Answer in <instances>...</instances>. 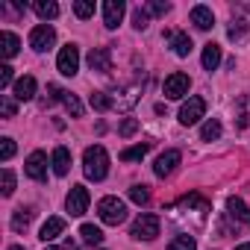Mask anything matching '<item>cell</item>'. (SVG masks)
<instances>
[{"label":"cell","instance_id":"cell-1","mask_svg":"<svg viewBox=\"0 0 250 250\" xmlns=\"http://www.w3.org/2000/svg\"><path fill=\"white\" fill-rule=\"evenodd\" d=\"M83 174L88 180H94V183L106 180V174H109V153H106L103 145L85 147V153H83Z\"/></svg>","mask_w":250,"mask_h":250},{"label":"cell","instance_id":"cell-2","mask_svg":"<svg viewBox=\"0 0 250 250\" xmlns=\"http://www.w3.org/2000/svg\"><path fill=\"white\" fill-rule=\"evenodd\" d=\"M97 215H100V221H103V224L118 227V224L127 221V203L118 200V197H103V200L97 203Z\"/></svg>","mask_w":250,"mask_h":250},{"label":"cell","instance_id":"cell-3","mask_svg":"<svg viewBox=\"0 0 250 250\" xmlns=\"http://www.w3.org/2000/svg\"><path fill=\"white\" fill-rule=\"evenodd\" d=\"M159 215H153V212H142L139 218H136V224H133V238H139V241H153L156 235H159Z\"/></svg>","mask_w":250,"mask_h":250},{"label":"cell","instance_id":"cell-4","mask_svg":"<svg viewBox=\"0 0 250 250\" xmlns=\"http://www.w3.org/2000/svg\"><path fill=\"white\" fill-rule=\"evenodd\" d=\"M56 68L62 77H74L80 71V47L77 44H65L56 56Z\"/></svg>","mask_w":250,"mask_h":250},{"label":"cell","instance_id":"cell-5","mask_svg":"<svg viewBox=\"0 0 250 250\" xmlns=\"http://www.w3.org/2000/svg\"><path fill=\"white\" fill-rule=\"evenodd\" d=\"M88 203H91V194H88L85 186H74V188L68 191V197H65V209H68L74 218L85 215V212H88Z\"/></svg>","mask_w":250,"mask_h":250},{"label":"cell","instance_id":"cell-6","mask_svg":"<svg viewBox=\"0 0 250 250\" xmlns=\"http://www.w3.org/2000/svg\"><path fill=\"white\" fill-rule=\"evenodd\" d=\"M206 115V100L203 97H188L180 109V124L183 127H191V124H197L200 118Z\"/></svg>","mask_w":250,"mask_h":250},{"label":"cell","instance_id":"cell-7","mask_svg":"<svg viewBox=\"0 0 250 250\" xmlns=\"http://www.w3.org/2000/svg\"><path fill=\"white\" fill-rule=\"evenodd\" d=\"M188 88H191V80H188V74H180V71H174V74L165 80V85H162L165 97H171V100L186 97V94H188Z\"/></svg>","mask_w":250,"mask_h":250},{"label":"cell","instance_id":"cell-8","mask_svg":"<svg viewBox=\"0 0 250 250\" xmlns=\"http://www.w3.org/2000/svg\"><path fill=\"white\" fill-rule=\"evenodd\" d=\"M53 42H56V30L50 27V24H39V27H33V33H30V47L33 50H50L53 47Z\"/></svg>","mask_w":250,"mask_h":250},{"label":"cell","instance_id":"cell-9","mask_svg":"<svg viewBox=\"0 0 250 250\" xmlns=\"http://www.w3.org/2000/svg\"><path fill=\"white\" fill-rule=\"evenodd\" d=\"M24 171H27L30 180L42 183V180L47 177V156H44L42 150H33V153L27 156V162H24Z\"/></svg>","mask_w":250,"mask_h":250},{"label":"cell","instance_id":"cell-10","mask_svg":"<svg viewBox=\"0 0 250 250\" xmlns=\"http://www.w3.org/2000/svg\"><path fill=\"white\" fill-rule=\"evenodd\" d=\"M183 162V153L180 150H165L159 159H156V165H153V174L156 177H171L174 171H177V165Z\"/></svg>","mask_w":250,"mask_h":250},{"label":"cell","instance_id":"cell-11","mask_svg":"<svg viewBox=\"0 0 250 250\" xmlns=\"http://www.w3.org/2000/svg\"><path fill=\"white\" fill-rule=\"evenodd\" d=\"M124 12H127V6H124L121 0H106L103 3V24H106V30H118Z\"/></svg>","mask_w":250,"mask_h":250},{"label":"cell","instance_id":"cell-12","mask_svg":"<svg viewBox=\"0 0 250 250\" xmlns=\"http://www.w3.org/2000/svg\"><path fill=\"white\" fill-rule=\"evenodd\" d=\"M88 68L97 74H109L112 71V50L109 47H94L88 53Z\"/></svg>","mask_w":250,"mask_h":250},{"label":"cell","instance_id":"cell-13","mask_svg":"<svg viewBox=\"0 0 250 250\" xmlns=\"http://www.w3.org/2000/svg\"><path fill=\"white\" fill-rule=\"evenodd\" d=\"M62 232H65V218H47V221L42 224L39 238H42V241H53V238H59Z\"/></svg>","mask_w":250,"mask_h":250},{"label":"cell","instance_id":"cell-14","mask_svg":"<svg viewBox=\"0 0 250 250\" xmlns=\"http://www.w3.org/2000/svg\"><path fill=\"white\" fill-rule=\"evenodd\" d=\"M191 24H194L197 30H212V27H215L212 9H209V6H194V9H191Z\"/></svg>","mask_w":250,"mask_h":250},{"label":"cell","instance_id":"cell-15","mask_svg":"<svg viewBox=\"0 0 250 250\" xmlns=\"http://www.w3.org/2000/svg\"><path fill=\"white\" fill-rule=\"evenodd\" d=\"M68 171H71V150L59 145V147L53 150V174H56V177H65Z\"/></svg>","mask_w":250,"mask_h":250},{"label":"cell","instance_id":"cell-16","mask_svg":"<svg viewBox=\"0 0 250 250\" xmlns=\"http://www.w3.org/2000/svg\"><path fill=\"white\" fill-rule=\"evenodd\" d=\"M18 47H21V42H18L15 33H9V30L0 33V56H3V59H12L18 53Z\"/></svg>","mask_w":250,"mask_h":250},{"label":"cell","instance_id":"cell-17","mask_svg":"<svg viewBox=\"0 0 250 250\" xmlns=\"http://www.w3.org/2000/svg\"><path fill=\"white\" fill-rule=\"evenodd\" d=\"M36 97V77L15 80V100H33Z\"/></svg>","mask_w":250,"mask_h":250},{"label":"cell","instance_id":"cell-18","mask_svg":"<svg viewBox=\"0 0 250 250\" xmlns=\"http://www.w3.org/2000/svg\"><path fill=\"white\" fill-rule=\"evenodd\" d=\"M227 209H229V218H235V221H241L244 227H250V209L244 206V200L229 197V200H227Z\"/></svg>","mask_w":250,"mask_h":250},{"label":"cell","instance_id":"cell-19","mask_svg":"<svg viewBox=\"0 0 250 250\" xmlns=\"http://www.w3.org/2000/svg\"><path fill=\"white\" fill-rule=\"evenodd\" d=\"M200 62H203V68H206V71H215V68L221 65V47H218L215 42H209V44L203 47V56H200Z\"/></svg>","mask_w":250,"mask_h":250},{"label":"cell","instance_id":"cell-20","mask_svg":"<svg viewBox=\"0 0 250 250\" xmlns=\"http://www.w3.org/2000/svg\"><path fill=\"white\" fill-rule=\"evenodd\" d=\"M33 9L42 21H53L59 15V3H53V0H39V3H33Z\"/></svg>","mask_w":250,"mask_h":250},{"label":"cell","instance_id":"cell-21","mask_svg":"<svg viewBox=\"0 0 250 250\" xmlns=\"http://www.w3.org/2000/svg\"><path fill=\"white\" fill-rule=\"evenodd\" d=\"M171 47H174V53H177L180 59H186V56L191 53V47H194V44H191V39H188L186 33H174V39H171Z\"/></svg>","mask_w":250,"mask_h":250},{"label":"cell","instance_id":"cell-22","mask_svg":"<svg viewBox=\"0 0 250 250\" xmlns=\"http://www.w3.org/2000/svg\"><path fill=\"white\" fill-rule=\"evenodd\" d=\"M88 103H91V109H97V112H109V109L115 106V100H112L109 94H103V91H91V94H88Z\"/></svg>","mask_w":250,"mask_h":250},{"label":"cell","instance_id":"cell-23","mask_svg":"<svg viewBox=\"0 0 250 250\" xmlns=\"http://www.w3.org/2000/svg\"><path fill=\"white\" fill-rule=\"evenodd\" d=\"M33 215H36V212H33L30 206H27V209H24V206H21V209H15V215H12V229H15V232L27 229V224L33 221Z\"/></svg>","mask_w":250,"mask_h":250},{"label":"cell","instance_id":"cell-24","mask_svg":"<svg viewBox=\"0 0 250 250\" xmlns=\"http://www.w3.org/2000/svg\"><path fill=\"white\" fill-rule=\"evenodd\" d=\"M147 150H150V142L133 145V147H127V150H121V162H136V159H142Z\"/></svg>","mask_w":250,"mask_h":250},{"label":"cell","instance_id":"cell-25","mask_svg":"<svg viewBox=\"0 0 250 250\" xmlns=\"http://www.w3.org/2000/svg\"><path fill=\"white\" fill-rule=\"evenodd\" d=\"M227 36H229V42H244L250 36V24L247 21H232L229 30H227Z\"/></svg>","mask_w":250,"mask_h":250},{"label":"cell","instance_id":"cell-26","mask_svg":"<svg viewBox=\"0 0 250 250\" xmlns=\"http://www.w3.org/2000/svg\"><path fill=\"white\" fill-rule=\"evenodd\" d=\"M221 136V121H215V118H209L203 127H200V139L203 142H215Z\"/></svg>","mask_w":250,"mask_h":250},{"label":"cell","instance_id":"cell-27","mask_svg":"<svg viewBox=\"0 0 250 250\" xmlns=\"http://www.w3.org/2000/svg\"><path fill=\"white\" fill-rule=\"evenodd\" d=\"M80 235H83L85 244H100V241H103V232H100V227H94V224H83V227H80Z\"/></svg>","mask_w":250,"mask_h":250},{"label":"cell","instance_id":"cell-28","mask_svg":"<svg viewBox=\"0 0 250 250\" xmlns=\"http://www.w3.org/2000/svg\"><path fill=\"white\" fill-rule=\"evenodd\" d=\"M62 103H65V109L74 115V118H83V103H80V97L77 94H71V91H65V97H62Z\"/></svg>","mask_w":250,"mask_h":250},{"label":"cell","instance_id":"cell-29","mask_svg":"<svg viewBox=\"0 0 250 250\" xmlns=\"http://www.w3.org/2000/svg\"><path fill=\"white\" fill-rule=\"evenodd\" d=\"M168 250H197V241L191 235H177V238H171Z\"/></svg>","mask_w":250,"mask_h":250},{"label":"cell","instance_id":"cell-30","mask_svg":"<svg viewBox=\"0 0 250 250\" xmlns=\"http://www.w3.org/2000/svg\"><path fill=\"white\" fill-rule=\"evenodd\" d=\"M15 112H18V103L9 94H0V115H3V118H15Z\"/></svg>","mask_w":250,"mask_h":250},{"label":"cell","instance_id":"cell-31","mask_svg":"<svg viewBox=\"0 0 250 250\" xmlns=\"http://www.w3.org/2000/svg\"><path fill=\"white\" fill-rule=\"evenodd\" d=\"M130 200L139 203V206H145V203L150 200V188H147V186H133V188H130Z\"/></svg>","mask_w":250,"mask_h":250},{"label":"cell","instance_id":"cell-32","mask_svg":"<svg viewBox=\"0 0 250 250\" xmlns=\"http://www.w3.org/2000/svg\"><path fill=\"white\" fill-rule=\"evenodd\" d=\"M74 15L77 18H91L94 15V3H91V0H77V3H74Z\"/></svg>","mask_w":250,"mask_h":250},{"label":"cell","instance_id":"cell-33","mask_svg":"<svg viewBox=\"0 0 250 250\" xmlns=\"http://www.w3.org/2000/svg\"><path fill=\"white\" fill-rule=\"evenodd\" d=\"M136 130H139V121H136V118H124V121H121V127H118V133H121L124 139H130Z\"/></svg>","mask_w":250,"mask_h":250},{"label":"cell","instance_id":"cell-34","mask_svg":"<svg viewBox=\"0 0 250 250\" xmlns=\"http://www.w3.org/2000/svg\"><path fill=\"white\" fill-rule=\"evenodd\" d=\"M15 156V142L6 136V139H0V159H3V162H9Z\"/></svg>","mask_w":250,"mask_h":250},{"label":"cell","instance_id":"cell-35","mask_svg":"<svg viewBox=\"0 0 250 250\" xmlns=\"http://www.w3.org/2000/svg\"><path fill=\"white\" fill-rule=\"evenodd\" d=\"M145 9H147V15H168V12H171V3H162V0H150Z\"/></svg>","mask_w":250,"mask_h":250},{"label":"cell","instance_id":"cell-36","mask_svg":"<svg viewBox=\"0 0 250 250\" xmlns=\"http://www.w3.org/2000/svg\"><path fill=\"white\" fill-rule=\"evenodd\" d=\"M3 194L9 197V194H15V174H12V168H3Z\"/></svg>","mask_w":250,"mask_h":250},{"label":"cell","instance_id":"cell-37","mask_svg":"<svg viewBox=\"0 0 250 250\" xmlns=\"http://www.w3.org/2000/svg\"><path fill=\"white\" fill-rule=\"evenodd\" d=\"M133 27H136V30H147V9L136 6V12H133Z\"/></svg>","mask_w":250,"mask_h":250},{"label":"cell","instance_id":"cell-38","mask_svg":"<svg viewBox=\"0 0 250 250\" xmlns=\"http://www.w3.org/2000/svg\"><path fill=\"white\" fill-rule=\"evenodd\" d=\"M12 80H15L12 68H9V65H0V88H9V85H12Z\"/></svg>","mask_w":250,"mask_h":250},{"label":"cell","instance_id":"cell-39","mask_svg":"<svg viewBox=\"0 0 250 250\" xmlns=\"http://www.w3.org/2000/svg\"><path fill=\"white\" fill-rule=\"evenodd\" d=\"M62 97H65V91H62L59 85H53V83H50V85H47V100H44V103H53V100H62Z\"/></svg>","mask_w":250,"mask_h":250},{"label":"cell","instance_id":"cell-40","mask_svg":"<svg viewBox=\"0 0 250 250\" xmlns=\"http://www.w3.org/2000/svg\"><path fill=\"white\" fill-rule=\"evenodd\" d=\"M235 250H250V241H247V244H238Z\"/></svg>","mask_w":250,"mask_h":250},{"label":"cell","instance_id":"cell-41","mask_svg":"<svg viewBox=\"0 0 250 250\" xmlns=\"http://www.w3.org/2000/svg\"><path fill=\"white\" fill-rule=\"evenodd\" d=\"M44 250H65V247H53V244H47V247H44Z\"/></svg>","mask_w":250,"mask_h":250},{"label":"cell","instance_id":"cell-42","mask_svg":"<svg viewBox=\"0 0 250 250\" xmlns=\"http://www.w3.org/2000/svg\"><path fill=\"white\" fill-rule=\"evenodd\" d=\"M9 250H24V247H21V244H12V247H9Z\"/></svg>","mask_w":250,"mask_h":250}]
</instances>
